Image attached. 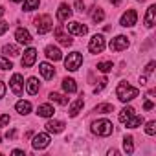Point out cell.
<instances>
[{"instance_id": "43", "label": "cell", "mask_w": 156, "mask_h": 156, "mask_svg": "<svg viewBox=\"0 0 156 156\" xmlns=\"http://www.w3.org/2000/svg\"><path fill=\"white\" fill-rule=\"evenodd\" d=\"M110 2H112L114 6H118V4H121V0H110Z\"/></svg>"}, {"instance_id": "5", "label": "cell", "mask_w": 156, "mask_h": 156, "mask_svg": "<svg viewBox=\"0 0 156 156\" xmlns=\"http://www.w3.org/2000/svg\"><path fill=\"white\" fill-rule=\"evenodd\" d=\"M105 37L103 35H94L92 39H90V42H88V50H90V53H101L103 50H105Z\"/></svg>"}, {"instance_id": "27", "label": "cell", "mask_w": 156, "mask_h": 156, "mask_svg": "<svg viewBox=\"0 0 156 156\" xmlns=\"http://www.w3.org/2000/svg\"><path fill=\"white\" fill-rule=\"evenodd\" d=\"M96 112H98V114H108V112H114V105H110V103H101V105L96 107Z\"/></svg>"}, {"instance_id": "44", "label": "cell", "mask_w": 156, "mask_h": 156, "mask_svg": "<svg viewBox=\"0 0 156 156\" xmlns=\"http://www.w3.org/2000/svg\"><path fill=\"white\" fill-rule=\"evenodd\" d=\"M4 15V8H0V17H2Z\"/></svg>"}, {"instance_id": "24", "label": "cell", "mask_w": 156, "mask_h": 156, "mask_svg": "<svg viewBox=\"0 0 156 156\" xmlns=\"http://www.w3.org/2000/svg\"><path fill=\"white\" fill-rule=\"evenodd\" d=\"M125 123H127V127H129V129H136V127L143 125V118H141V116H134V114H132Z\"/></svg>"}, {"instance_id": "26", "label": "cell", "mask_w": 156, "mask_h": 156, "mask_svg": "<svg viewBox=\"0 0 156 156\" xmlns=\"http://www.w3.org/2000/svg\"><path fill=\"white\" fill-rule=\"evenodd\" d=\"M92 20H94L96 24L103 22V20H105V11H103L101 8H94V13H92Z\"/></svg>"}, {"instance_id": "6", "label": "cell", "mask_w": 156, "mask_h": 156, "mask_svg": "<svg viewBox=\"0 0 156 156\" xmlns=\"http://www.w3.org/2000/svg\"><path fill=\"white\" fill-rule=\"evenodd\" d=\"M110 50L112 51H121V50H127L129 48V39L125 37V35H118V37H114L112 41H110Z\"/></svg>"}, {"instance_id": "42", "label": "cell", "mask_w": 156, "mask_h": 156, "mask_svg": "<svg viewBox=\"0 0 156 156\" xmlns=\"http://www.w3.org/2000/svg\"><path fill=\"white\" fill-rule=\"evenodd\" d=\"M15 134H17V132H15V130H9V132H8V134H6V136H8V138H15Z\"/></svg>"}, {"instance_id": "30", "label": "cell", "mask_w": 156, "mask_h": 156, "mask_svg": "<svg viewBox=\"0 0 156 156\" xmlns=\"http://www.w3.org/2000/svg\"><path fill=\"white\" fill-rule=\"evenodd\" d=\"M39 8V0H24V11H33Z\"/></svg>"}, {"instance_id": "17", "label": "cell", "mask_w": 156, "mask_h": 156, "mask_svg": "<svg viewBox=\"0 0 156 156\" xmlns=\"http://www.w3.org/2000/svg\"><path fill=\"white\" fill-rule=\"evenodd\" d=\"M44 53H46V57L51 59V61H61V59H62V53H61V50H59L57 46H46Z\"/></svg>"}, {"instance_id": "38", "label": "cell", "mask_w": 156, "mask_h": 156, "mask_svg": "<svg viewBox=\"0 0 156 156\" xmlns=\"http://www.w3.org/2000/svg\"><path fill=\"white\" fill-rule=\"evenodd\" d=\"M154 64H156V62H154V61H151V62L145 66V73H151V72L154 70Z\"/></svg>"}, {"instance_id": "9", "label": "cell", "mask_w": 156, "mask_h": 156, "mask_svg": "<svg viewBox=\"0 0 156 156\" xmlns=\"http://www.w3.org/2000/svg\"><path fill=\"white\" fill-rule=\"evenodd\" d=\"M35 61H37V50L35 48H28L26 51H24V57H22V66L24 68H30V66H33L35 64Z\"/></svg>"}, {"instance_id": "10", "label": "cell", "mask_w": 156, "mask_h": 156, "mask_svg": "<svg viewBox=\"0 0 156 156\" xmlns=\"http://www.w3.org/2000/svg\"><path fill=\"white\" fill-rule=\"evenodd\" d=\"M31 145H33V149H37V151H41V149H46V147L50 145V136H48L46 132H42V134H37V136L33 138Z\"/></svg>"}, {"instance_id": "22", "label": "cell", "mask_w": 156, "mask_h": 156, "mask_svg": "<svg viewBox=\"0 0 156 156\" xmlns=\"http://www.w3.org/2000/svg\"><path fill=\"white\" fill-rule=\"evenodd\" d=\"M53 107L51 105H39V108H37V114L41 116V118H50V116H53Z\"/></svg>"}, {"instance_id": "18", "label": "cell", "mask_w": 156, "mask_h": 156, "mask_svg": "<svg viewBox=\"0 0 156 156\" xmlns=\"http://www.w3.org/2000/svg\"><path fill=\"white\" fill-rule=\"evenodd\" d=\"M154 20H156V6H149L147 8V13H145V26L147 28H152L154 26Z\"/></svg>"}, {"instance_id": "13", "label": "cell", "mask_w": 156, "mask_h": 156, "mask_svg": "<svg viewBox=\"0 0 156 156\" xmlns=\"http://www.w3.org/2000/svg\"><path fill=\"white\" fill-rule=\"evenodd\" d=\"M15 39H17L19 44H30L31 42V35H30V31L26 28H19L15 31Z\"/></svg>"}, {"instance_id": "29", "label": "cell", "mask_w": 156, "mask_h": 156, "mask_svg": "<svg viewBox=\"0 0 156 156\" xmlns=\"http://www.w3.org/2000/svg\"><path fill=\"white\" fill-rule=\"evenodd\" d=\"M123 149H125V152H127V154H132V152H134V143H132V136H127V138L123 140Z\"/></svg>"}, {"instance_id": "7", "label": "cell", "mask_w": 156, "mask_h": 156, "mask_svg": "<svg viewBox=\"0 0 156 156\" xmlns=\"http://www.w3.org/2000/svg\"><path fill=\"white\" fill-rule=\"evenodd\" d=\"M136 20H138V13H136L134 9H127V13L121 15L119 24H121L123 28H132V26L136 24Z\"/></svg>"}, {"instance_id": "36", "label": "cell", "mask_w": 156, "mask_h": 156, "mask_svg": "<svg viewBox=\"0 0 156 156\" xmlns=\"http://www.w3.org/2000/svg\"><path fill=\"white\" fill-rule=\"evenodd\" d=\"M75 9L79 11V13H83V11H85V4H83V0H75Z\"/></svg>"}, {"instance_id": "35", "label": "cell", "mask_w": 156, "mask_h": 156, "mask_svg": "<svg viewBox=\"0 0 156 156\" xmlns=\"http://www.w3.org/2000/svg\"><path fill=\"white\" fill-rule=\"evenodd\" d=\"M8 30H9V24H8V22H4V20H0V35H4Z\"/></svg>"}, {"instance_id": "34", "label": "cell", "mask_w": 156, "mask_h": 156, "mask_svg": "<svg viewBox=\"0 0 156 156\" xmlns=\"http://www.w3.org/2000/svg\"><path fill=\"white\" fill-rule=\"evenodd\" d=\"M11 68H13V64H11L8 59L0 57V70H11Z\"/></svg>"}, {"instance_id": "2", "label": "cell", "mask_w": 156, "mask_h": 156, "mask_svg": "<svg viewBox=\"0 0 156 156\" xmlns=\"http://www.w3.org/2000/svg\"><path fill=\"white\" fill-rule=\"evenodd\" d=\"M92 132L98 134V136H105L107 138V136H110L114 132V125L108 119H98V121L92 123Z\"/></svg>"}, {"instance_id": "31", "label": "cell", "mask_w": 156, "mask_h": 156, "mask_svg": "<svg viewBox=\"0 0 156 156\" xmlns=\"http://www.w3.org/2000/svg\"><path fill=\"white\" fill-rule=\"evenodd\" d=\"M4 53H6V55H11V57H15V55H19L20 51H19V48H17V46H13V44H6V46H4Z\"/></svg>"}, {"instance_id": "15", "label": "cell", "mask_w": 156, "mask_h": 156, "mask_svg": "<svg viewBox=\"0 0 156 156\" xmlns=\"http://www.w3.org/2000/svg\"><path fill=\"white\" fill-rule=\"evenodd\" d=\"M83 105H85V101H83V98H77L72 105H70V108H68V114H70V118H75L77 114L81 112V108H83Z\"/></svg>"}, {"instance_id": "25", "label": "cell", "mask_w": 156, "mask_h": 156, "mask_svg": "<svg viewBox=\"0 0 156 156\" xmlns=\"http://www.w3.org/2000/svg\"><path fill=\"white\" fill-rule=\"evenodd\" d=\"M50 101H53V103H59V105H68V99L62 96V94H57V92H51L50 94Z\"/></svg>"}, {"instance_id": "3", "label": "cell", "mask_w": 156, "mask_h": 156, "mask_svg": "<svg viewBox=\"0 0 156 156\" xmlns=\"http://www.w3.org/2000/svg\"><path fill=\"white\" fill-rule=\"evenodd\" d=\"M81 64H83V55H81L79 51H72V53H68V57L64 59V66H66V70H70V72L79 70Z\"/></svg>"}, {"instance_id": "40", "label": "cell", "mask_w": 156, "mask_h": 156, "mask_svg": "<svg viewBox=\"0 0 156 156\" xmlns=\"http://www.w3.org/2000/svg\"><path fill=\"white\" fill-rule=\"evenodd\" d=\"M152 107H154V105H152V101H145V103H143V108H145V110H151Z\"/></svg>"}, {"instance_id": "19", "label": "cell", "mask_w": 156, "mask_h": 156, "mask_svg": "<svg viewBox=\"0 0 156 156\" xmlns=\"http://www.w3.org/2000/svg\"><path fill=\"white\" fill-rule=\"evenodd\" d=\"M44 127H46V130H48V132L59 134V132H62V129H64V123H62V121H57V119H55V121H48V123H46Z\"/></svg>"}, {"instance_id": "45", "label": "cell", "mask_w": 156, "mask_h": 156, "mask_svg": "<svg viewBox=\"0 0 156 156\" xmlns=\"http://www.w3.org/2000/svg\"><path fill=\"white\" fill-rule=\"evenodd\" d=\"M11 2H22V0H11Z\"/></svg>"}, {"instance_id": "14", "label": "cell", "mask_w": 156, "mask_h": 156, "mask_svg": "<svg viewBox=\"0 0 156 156\" xmlns=\"http://www.w3.org/2000/svg\"><path fill=\"white\" fill-rule=\"evenodd\" d=\"M39 72H41V75L44 77V79H51V77L55 75V68L50 62H41L39 64Z\"/></svg>"}, {"instance_id": "16", "label": "cell", "mask_w": 156, "mask_h": 156, "mask_svg": "<svg viewBox=\"0 0 156 156\" xmlns=\"http://www.w3.org/2000/svg\"><path fill=\"white\" fill-rule=\"evenodd\" d=\"M55 39L62 44V46H72V39H70V35H66L64 31H62V28H55Z\"/></svg>"}, {"instance_id": "1", "label": "cell", "mask_w": 156, "mask_h": 156, "mask_svg": "<svg viewBox=\"0 0 156 156\" xmlns=\"http://www.w3.org/2000/svg\"><path fill=\"white\" fill-rule=\"evenodd\" d=\"M138 88H134V87H130L129 83H119L118 85V88H116V96H118V99L119 101H123V103H127V101H132L134 98H138Z\"/></svg>"}, {"instance_id": "32", "label": "cell", "mask_w": 156, "mask_h": 156, "mask_svg": "<svg viewBox=\"0 0 156 156\" xmlns=\"http://www.w3.org/2000/svg\"><path fill=\"white\" fill-rule=\"evenodd\" d=\"M112 68H114V64H112L110 61H105V62H99V64H98V70H99V72H103V73L110 72Z\"/></svg>"}, {"instance_id": "21", "label": "cell", "mask_w": 156, "mask_h": 156, "mask_svg": "<svg viewBox=\"0 0 156 156\" xmlns=\"http://www.w3.org/2000/svg\"><path fill=\"white\" fill-rule=\"evenodd\" d=\"M15 108H17V112H19V114L26 116V114H30V112H31V103H30V101H19V103L15 105Z\"/></svg>"}, {"instance_id": "37", "label": "cell", "mask_w": 156, "mask_h": 156, "mask_svg": "<svg viewBox=\"0 0 156 156\" xmlns=\"http://www.w3.org/2000/svg\"><path fill=\"white\" fill-rule=\"evenodd\" d=\"M8 123H9V116H8V114L0 116V127H4V125H8Z\"/></svg>"}, {"instance_id": "8", "label": "cell", "mask_w": 156, "mask_h": 156, "mask_svg": "<svg viewBox=\"0 0 156 156\" xmlns=\"http://www.w3.org/2000/svg\"><path fill=\"white\" fill-rule=\"evenodd\" d=\"M66 31L72 33V35H87L88 33V28L81 22H68L66 24Z\"/></svg>"}, {"instance_id": "23", "label": "cell", "mask_w": 156, "mask_h": 156, "mask_svg": "<svg viewBox=\"0 0 156 156\" xmlns=\"http://www.w3.org/2000/svg\"><path fill=\"white\" fill-rule=\"evenodd\" d=\"M62 88H64V92H68V94L77 92V85H75V81H73V79H70V77L62 79Z\"/></svg>"}, {"instance_id": "33", "label": "cell", "mask_w": 156, "mask_h": 156, "mask_svg": "<svg viewBox=\"0 0 156 156\" xmlns=\"http://www.w3.org/2000/svg\"><path fill=\"white\" fill-rule=\"evenodd\" d=\"M145 132H147L149 136H154V134H156V121H149V123L145 125Z\"/></svg>"}, {"instance_id": "4", "label": "cell", "mask_w": 156, "mask_h": 156, "mask_svg": "<svg viewBox=\"0 0 156 156\" xmlns=\"http://www.w3.org/2000/svg\"><path fill=\"white\" fill-rule=\"evenodd\" d=\"M35 26H37V31H39L41 35H44V33L51 31V28H53V20H51L50 15H41V17L35 19Z\"/></svg>"}, {"instance_id": "39", "label": "cell", "mask_w": 156, "mask_h": 156, "mask_svg": "<svg viewBox=\"0 0 156 156\" xmlns=\"http://www.w3.org/2000/svg\"><path fill=\"white\" fill-rule=\"evenodd\" d=\"M4 94H6V85H4L2 81H0V99L4 98Z\"/></svg>"}, {"instance_id": "12", "label": "cell", "mask_w": 156, "mask_h": 156, "mask_svg": "<svg viewBox=\"0 0 156 156\" xmlns=\"http://www.w3.org/2000/svg\"><path fill=\"white\" fill-rule=\"evenodd\" d=\"M72 17V8L68 4H61L57 9V20L59 22H68V19Z\"/></svg>"}, {"instance_id": "41", "label": "cell", "mask_w": 156, "mask_h": 156, "mask_svg": "<svg viewBox=\"0 0 156 156\" xmlns=\"http://www.w3.org/2000/svg\"><path fill=\"white\" fill-rule=\"evenodd\" d=\"M11 154H13V156H24V151H20V149H15Z\"/></svg>"}, {"instance_id": "20", "label": "cell", "mask_w": 156, "mask_h": 156, "mask_svg": "<svg viewBox=\"0 0 156 156\" xmlns=\"http://www.w3.org/2000/svg\"><path fill=\"white\" fill-rule=\"evenodd\" d=\"M26 90H28V94H31V96H35V94L39 92V81H37V77H30V79H28Z\"/></svg>"}, {"instance_id": "11", "label": "cell", "mask_w": 156, "mask_h": 156, "mask_svg": "<svg viewBox=\"0 0 156 156\" xmlns=\"http://www.w3.org/2000/svg\"><path fill=\"white\" fill-rule=\"evenodd\" d=\"M9 87H11L13 94H17V96L22 92V88H24V79H22V75H20V73H13L11 81H9Z\"/></svg>"}, {"instance_id": "28", "label": "cell", "mask_w": 156, "mask_h": 156, "mask_svg": "<svg viewBox=\"0 0 156 156\" xmlns=\"http://www.w3.org/2000/svg\"><path fill=\"white\" fill-rule=\"evenodd\" d=\"M132 114H134V108H132V107H125V108L119 112V116H118V118H119V121H121V123H125Z\"/></svg>"}]
</instances>
